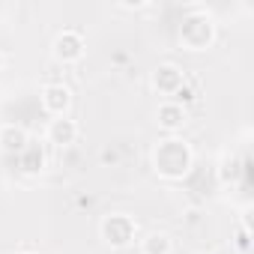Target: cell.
Here are the masks:
<instances>
[{
  "label": "cell",
  "instance_id": "ba28073f",
  "mask_svg": "<svg viewBox=\"0 0 254 254\" xmlns=\"http://www.w3.org/2000/svg\"><path fill=\"white\" fill-rule=\"evenodd\" d=\"M186 120H189V111L183 108V105H177V102H162L159 105V111H156V123H159V129H165V132H180L183 126H186Z\"/></svg>",
  "mask_w": 254,
  "mask_h": 254
},
{
  "label": "cell",
  "instance_id": "7c38bea8",
  "mask_svg": "<svg viewBox=\"0 0 254 254\" xmlns=\"http://www.w3.org/2000/svg\"><path fill=\"white\" fill-rule=\"evenodd\" d=\"M218 177H221V183H236V180L242 177L239 162H236L233 156H224V162H221V168H218Z\"/></svg>",
  "mask_w": 254,
  "mask_h": 254
},
{
  "label": "cell",
  "instance_id": "6da1fadb",
  "mask_svg": "<svg viewBox=\"0 0 254 254\" xmlns=\"http://www.w3.org/2000/svg\"><path fill=\"white\" fill-rule=\"evenodd\" d=\"M191 168H194V150H191L189 141H183L177 135H168L153 147V171L162 180L177 183V180L189 177Z\"/></svg>",
  "mask_w": 254,
  "mask_h": 254
},
{
  "label": "cell",
  "instance_id": "2e32d148",
  "mask_svg": "<svg viewBox=\"0 0 254 254\" xmlns=\"http://www.w3.org/2000/svg\"><path fill=\"white\" fill-rule=\"evenodd\" d=\"M3 63H6V60H3V54H0V72H3Z\"/></svg>",
  "mask_w": 254,
  "mask_h": 254
},
{
  "label": "cell",
  "instance_id": "7a4b0ae2",
  "mask_svg": "<svg viewBox=\"0 0 254 254\" xmlns=\"http://www.w3.org/2000/svg\"><path fill=\"white\" fill-rule=\"evenodd\" d=\"M212 42H215V21H212V15L209 12H191V15H186L183 18V24H180V45L186 48V51H206V48H212Z\"/></svg>",
  "mask_w": 254,
  "mask_h": 254
},
{
  "label": "cell",
  "instance_id": "ac0fdd59",
  "mask_svg": "<svg viewBox=\"0 0 254 254\" xmlns=\"http://www.w3.org/2000/svg\"><path fill=\"white\" fill-rule=\"evenodd\" d=\"M200 254H206V251H200Z\"/></svg>",
  "mask_w": 254,
  "mask_h": 254
},
{
  "label": "cell",
  "instance_id": "e0dca14e",
  "mask_svg": "<svg viewBox=\"0 0 254 254\" xmlns=\"http://www.w3.org/2000/svg\"><path fill=\"white\" fill-rule=\"evenodd\" d=\"M18 254H36V251H18Z\"/></svg>",
  "mask_w": 254,
  "mask_h": 254
},
{
  "label": "cell",
  "instance_id": "5b68a950",
  "mask_svg": "<svg viewBox=\"0 0 254 254\" xmlns=\"http://www.w3.org/2000/svg\"><path fill=\"white\" fill-rule=\"evenodd\" d=\"M39 102H42V108H45L51 117H66V111H69V105H72V90H69L63 81H51V84L42 87Z\"/></svg>",
  "mask_w": 254,
  "mask_h": 254
},
{
  "label": "cell",
  "instance_id": "8fae6325",
  "mask_svg": "<svg viewBox=\"0 0 254 254\" xmlns=\"http://www.w3.org/2000/svg\"><path fill=\"white\" fill-rule=\"evenodd\" d=\"M18 168L24 174H39L45 168V150L39 144H27L21 153H18Z\"/></svg>",
  "mask_w": 254,
  "mask_h": 254
},
{
  "label": "cell",
  "instance_id": "8992f818",
  "mask_svg": "<svg viewBox=\"0 0 254 254\" xmlns=\"http://www.w3.org/2000/svg\"><path fill=\"white\" fill-rule=\"evenodd\" d=\"M150 81H153V90H156V93L174 99V93L186 84V75H183V69H180L177 63H162V66L153 69V78H150Z\"/></svg>",
  "mask_w": 254,
  "mask_h": 254
},
{
  "label": "cell",
  "instance_id": "4fadbf2b",
  "mask_svg": "<svg viewBox=\"0 0 254 254\" xmlns=\"http://www.w3.org/2000/svg\"><path fill=\"white\" fill-rule=\"evenodd\" d=\"M171 102H177V105L189 108L191 102H197V90H194V87H189V84H183V87L174 93V99H171Z\"/></svg>",
  "mask_w": 254,
  "mask_h": 254
},
{
  "label": "cell",
  "instance_id": "3957f363",
  "mask_svg": "<svg viewBox=\"0 0 254 254\" xmlns=\"http://www.w3.org/2000/svg\"><path fill=\"white\" fill-rule=\"evenodd\" d=\"M99 233H102L105 245H111V248H129L138 236V221L126 212H111L102 218Z\"/></svg>",
  "mask_w": 254,
  "mask_h": 254
},
{
  "label": "cell",
  "instance_id": "5bb4252c",
  "mask_svg": "<svg viewBox=\"0 0 254 254\" xmlns=\"http://www.w3.org/2000/svg\"><path fill=\"white\" fill-rule=\"evenodd\" d=\"M233 245L239 248V254H248V251H251V227H242V224H239V230H236V236H233Z\"/></svg>",
  "mask_w": 254,
  "mask_h": 254
},
{
  "label": "cell",
  "instance_id": "9a60e30c",
  "mask_svg": "<svg viewBox=\"0 0 254 254\" xmlns=\"http://www.w3.org/2000/svg\"><path fill=\"white\" fill-rule=\"evenodd\" d=\"M147 3H141V0H135V3H117V9H129V12H135V9H144Z\"/></svg>",
  "mask_w": 254,
  "mask_h": 254
},
{
  "label": "cell",
  "instance_id": "277c9868",
  "mask_svg": "<svg viewBox=\"0 0 254 254\" xmlns=\"http://www.w3.org/2000/svg\"><path fill=\"white\" fill-rule=\"evenodd\" d=\"M84 51H87V42H84V36L78 30H60L54 36V42H51V57L57 63H63V66L78 63L84 57Z\"/></svg>",
  "mask_w": 254,
  "mask_h": 254
},
{
  "label": "cell",
  "instance_id": "52a82bcc",
  "mask_svg": "<svg viewBox=\"0 0 254 254\" xmlns=\"http://www.w3.org/2000/svg\"><path fill=\"white\" fill-rule=\"evenodd\" d=\"M78 135H81L78 123H75V120H69V117H54V120L48 123V132H45L48 144H54V147H60V150L72 147V144L78 141Z\"/></svg>",
  "mask_w": 254,
  "mask_h": 254
},
{
  "label": "cell",
  "instance_id": "30bf717a",
  "mask_svg": "<svg viewBox=\"0 0 254 254\" xmlns=\"http://www.w3.org/2000/svg\"><path fill=\"white\" fill-rule=\"evenodd\" d=\"M141 254H174V239L165 230H150L141 239Z\"/></svg>",
  "mask_w": 254,
  "mask_h": 254
},
{
  "label": "cell",
  "instance_id": "9c48e42d",
  "mask_svg": "<svg viewBox=\"0 0 254 254\" xmlns=\"http://www.w3.org/2000/svg\"><path fill=\"white\" fill-rule=\"evenodd\" d=\"M27 144H30V138H27V132L21 129V126H15V123L0 126V153H6V156H18Z\"/></svg>",
  "mask_w": 254,
  "mask_h": 254
}]
</instances>
